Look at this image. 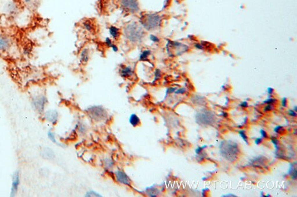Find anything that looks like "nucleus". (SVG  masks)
Returning a JSON list of instances; mask_svg holds the SVG:
<instances>
[{"label":"nucleus","mask_w":297,"mask_h":197,"mask_svg":"<svg viewBox=\"0 0 297 197\" xmlns=\"http://www.w3.org/2000/svg\"><path fill=\"white\" fill-rule=\"evenodd\" d=\"M196 118L197 123L203 125H212L215 120L213 113L204 110L197 113Z\"/></svg>","instance_id":"nucleus-4"},{"label":"nucleus","mask_w":297,"mask_h":197,"mask_svg":"<svg viewBox=\"0 0 297 197\" xmlns=\"http://www.w3.org/2000/svg\"><path fill=\"white\" fill-rule=\"evenodd\" d=\"M151 55V51L148 49L143 51L139 56V60L141 61H148V57Z\"/></svg>","instance_id":"nucleus-20"},{"label":"nucleus","mask_w":297,"mask_h":197,"mask_svg":"<svg viewBox=\"0 0 297 197\" xmlns=\"http://www.w3.org/2000/svg\"><path fill=\"white\" fill-rule=\"evenodd\" d=\"M261 197H265V195L263 193V192H261Z\"/></svg>","instance_id":"nucleus-43"},{"label":"nucleus","mask_w":297,"mask_h":197,"mask_svg":"<svg viewBox=\"0 0 297 197\" xmlns=\"http://www.w3.org/2000/svg\"><path fill=\"white\" fill-rule=\"evenodd\" d=\"M91 116L95 119H102L106 116V113L104 109L100 107L94 106L89 109L88 111Z\"/></svg>","instance_id":"nucleus-9"},{"label":"nucleus","mask_w":297,"mask_h":197,"mask_svg":"<svg viewBox=\"0 0 297 197\" xmlns=\"http://www.w3.org/2000/svg\"><path fill=\"white\" fill-rule=\"evenodd\" d=\"M176 88H169V89H168V91H169V93H173L175 91Z\"/></svg>","instance_id":"nucleus-41"},{"label":"nucleus","mask_w":297,"mask_h":197,"mask_svg":"<svg viewBox=\"0 0 297 197\" xmlns=\"http://www.w3.org/2000/svg\"><path fill=\"white\" fill-rule=\"evenodd\" d=\"M262 138H260V137L257 138V139H255V143L257 145H259L261 142H262Z\"/></svg>","instance_id":"nucleus-37"},{"label":"nucleus","mask_w":297,"mask_h":197,"mask_svg":"<svg viewBox=\"0 0 297 197\" xmlns=\"http://www.w3.org/2000/svg\"><path fill=\"white\" fill-rule=\"evenodd\" d=\"M23 4L28 9H34L37 8L39 0H23Z\"/></svg>","instance_id":"nucleus-16"},{"label":"nucleus","mask_w":297,"mask_h":197,"mask_svg":"<svg viewBox=\"0 0 297 197\" xmlns=\"http://www.w3.org/2000/svg\"><path fill=\"white\" fill-rule=\"evenodd\" d=\"M186 92V89L185 88H181L178 89V91H177L175 92V93L177 94H179V93H181V94H183Z\"/></svg>","instance_id":"nucleus-33"},{"label":"nucleus","mask_w":297,"mask_h":197,"mask_svg":"<svg viewBox=\"0 0 297 197\" xmlns=\"http://www.w3.org/2000/svg\"><path fill=\"white\" fill-rule=\"evenodd\" d=\"M240 106L242 107H244V108H245V107H247V106H248V103H247V101H244V102L241 103V104H240Z\"/></svg>","instance_id":"nucleus-38"},{"label":"nucleus","mask_w":297,"mask_h":197,"mask_svg":"<svg viewBox=\"0 0 297 197\" xmlns=\"http://www.w3.org/2000/svg\"><path fill=\"white\" fill-rule=\"evenodd\" d=\"M273 92H274V89H273L272 88L269 87V88H268V92L269 95H272V94L273 93Z\"/></svg>","instance_id":"nucleus-39"},{"label":"nucleus","mask_w":297,"mask_h":197,"mask_svg":"<svg viewBox=\"0 0 297 197\" xmlns=\"http://www.w3.org/2000/svg\"><path fill=\"white\" fill-rule=\"evenodd\" d=\"M194 101H193V103H195L196 104H201V103H203L204 101V99L203 97L199 96H194Z\"/></svg>","instance_id":"nucleus-22"},{"label":"nucleus","mask_w":297,"mask_h":197,"mask_svg":"<svg viewBox=\"0 0 297 197\" xmlns=\"http://www.w3.org/2000/svg\"><path fill=\"white\" fill-rule=\"evenodd\" d=\"M297 106H295V107H294V111H295V112H297Z\"/></svg>","instance_id":"nucleus-44"},{"label":"nucleus","mask_w":297,"mask_h":197,"mask_svg":"<svg viewBox=\"0 0 297 197\" xmlns=\"http://www.w3.org/2000/svg\"><path fill=\"white\" fill-rule=\"evenodd\" d=\"M282 128H283V127H282L281 126H276V127L274 128V131L275 132L279 133V131H280Z\"/></svg>","instance_id":"nucleus-36"},{"label":"nucleus","mask_w":297,"mask_h":197,"mask_svg":"<svg viewBox=\"0 0 297 197\" xmlns=\"http://www.w3.org/2000/svg\"><path fill=\"white\" fill-rule=\"evenodd\" d=\"M150 40L153 42H155V43H158V42H160L159 38L158 37H157L156 36H155V35H153V34L150 35Z\"/></svg>","instance_id":"nucleus-26"},{"label":"nucleus","mask_w":297,"mask_h":197,"mask_svg":"<svg viewBox=\"0 0 297 197\" xmlns=\"http://www.w3.org/2000/svg\"><path fill=\"white\" fill-rule=\"evenodd\" d=\"M287 98L286 97H284L282 100V106L283 107H285L287 106Z\"/></svg>","instance_id":"nucleus-34"},{"label":"nucleus","mask_w":297,"mask_h":197,"mask_svg":"<svg viewBox=\"0 0 297 197\" xmlns=\"http://www.w3.org/2000/svg\"><path fill=\"white\" fill-rule=\"evenodd\" d=\"M41 156L43 157V158L47 159V160H52L55 157L54 153L53 152V151L49 148L43 149L41 153Z\"/></svg>","instance_id":"nucleus-17"},{"label":"nucleus","mask_w":297,"mask_h":197,"mask_svg":"<svg viewBox=\"0 0 297 197\" xmlns=\"http://www.w3.org/2000/svg\"><path fill=\"white\" fill-rule=\"evenodd\" d=\"M239 134L241 136V137L243 138V139L245 141V143L248 145L249 144V142H248V139H247V137L246 136V134H245V131H243L241 130L240 131H239Z\"/></svg>","instance_id":"nucleus-24"},{"label":"nucleus","mask_w":297,"mask_h":197,"mask_svg":"<svg viewBox=\"0 0 297 197\" xmlns=\"http://www.w3.org/2000/svg\"><path fill=\"white\" fill-rule=\"evenodd\" d=\"M48 138L50 139V140L52 141V142L53 143H56V139H55V134L51 132V131H49L48 133Z\"/></svg>","instance_id":"nucleus-25"},{"label":"nucleus","mask_w":297,"mask_h":197,"mask_svg":"<svg viewBox=\"0 0 297 197\" xmlns=\"http://www.w3.org/2000/svg\"><path fill=\"white\" fill-rule=\"evenodd\" d=\"M47 99L44 95H38L33 98L32 105L38 113H43L44 110Z\"/></svg>","instance_id":"nucleus-6"},{"label":"nucleus","mask_w":297,"mask_h":197,"mask_svg":"<svg viewBox=\"0 0 297 197\" xmlns=\"http://www.w3.org/2000/svg\"><path fill=\"white\" fill-rule=\"evenodd\" d=\"M124 34L126 38L133 44L141 42L145 36L144 28L141 24H138L135 22L125 26L124 28Z\"/></svg>","instance_id":"nucleus-1"},{"label":"nucleus","mask_w":297,"mask_h":197,"mask_svg":"<svg viewBox=\"0 0 297 197\" xmlns=\"http://www.w3.org/2000/svg\"><path fill=\"white\" fill-rule=\"evenodd\" d=\"M276 100L275 99H272V98H270V99H268V100L266 101H264V103H266V104H268V105H270V104H272L273 103L276 102Z\"/></svg>","instance_id":"nucleus-28"},{"label":"nucleus","mask_w":297,"mask_h":197,"mask_svg":"<svg viewBox=\"0 0 297 197\" xmlns=\"http://www.w3.org/2000/svg\"><path fill=\"white\" fill-rule=\"evenodd\" d=\"M129 121L130 124L133 126H137L141 124V120L135 114H133L130 116Z\"/></svg>","instance_id":"nucleus-19"},{"label":"nucleus","mask_w":297,"mask_h":197,"mask_svg":"<svg viewBox=\"0 0 297 197\" xmlns=\"http://www.w3.org/2000/svg\"><path fill=\"white\" fill-rule=\"evenodd\" d=\"M0 52H1V51H0Z\"/></svg>","instance_id":"nucleus-45"},{"label":"nucleus","mask_w":297,"mask_h":197,"mask_svg":"<svg viewBox=\"0 0 297 197\" xmlns=\"http://www.w3.org/2000/svg\"><path fill=\"white\" fill-rule=\"evenodd\" d=\"M271 140H272V141L273 145H275V147H276V149L278 150V148H277V145H278V143H279V141H278V140H277V139H276V138H275V137H271Z\"/></svg>","instance_id":"nucleus-29"},{"label":"nucleus","mask_w":297,"mask_h":197,"mask_svg":"<svg viewBox=\"0 0 297 197\" xmlns=\"http://www.w3.org/2000/svg\"><path fill=\"white\" fill-rule=\"evenodd\" d=\"M11 46V41L8 36L0 34V51L7 52Z\"/></svg>","instance_id":"nucleus-10"},{"label":"nucleus","mask_w":297,"mask_h":197,"mask_svg":"<svg viewBox=\"0 0 297 197\" xmlns=\"http://www.w3.org/2000/svg\"><path fill=\"white\" fill-rule=\"evenodd\" d=\"M219 148L222 155L228 161L234 162L237 160L240 150L236 143L231 140L223 141Z\"/></svg>","instance_id":"nucleus-2"},{"label":"nucleus","mask_w":297,"mask_h":197,"mask_svg":"<svg viewBox=\"0 0 297 197\" xmlns=\"http://www.w3.org/2000/svg\"><path fill=\"white\" fill-rule=\"evenodd\" d=\"M296 163H294L293 164H292V166L290 167L289 170V173L290 176L291 178L293 179V180H296L297 178V169H296V166H294V165Z\"/></svg>","instance_id":"nucleus-21"},{"label":"nucleus","mask_w":297,"mask_h":197,"mask_svg":"<svg viewBox=\"0 0 297 197\" xmlns=\"http://www.w3.org/2000/svg\"><path fill=\"white\" fill-rule=\"evenodd\" d=\"M222 197H237V196H236V195H233V194H227V195H222Z\"/></svg>","instance_id":"nucleus-40"},{"label":"nucleus","mask_w":297,"mask_h":197,"mask_svg":"<svg viewBox=\"0 0 297 197\" xmlns=\"http://www.w3.org/2000/svg\"><path fill=\"white\" fill-rule=\"evenodd\" d=\"M45 118L47 121L55 124L58 118V113L55 110H49L45 113Z\"/></svg>","instance_id":"nucleus-12"},{"label":"nucleus","mask_w":297,"mask_h":197,"mask_svg":"<svg viewBox=\"0 0 297 197\" xmlns=\"http://www.w3.org/2000/svg\"><path fill=\"white\" fill-rule=\"evenodd\" d=\"M105 43L106 45L108 47V48H112L113 46L114 45V44L112 40L108 38V37H107L106 39H105Z\"/></svg>","instance_id":"nucleus-23"},{"label":"nucleus","mask_w":297,"mask_h":197,"mask_svg":"<svg viewBox=\"0 0 297 197\" xmlns=\"http://www.w3.org/2000/svg\"><path fill=\"white\" fill-rule=\"evenodd\" d=\"M19 8L15 2L9 1L4 6V11L9 16H15L19 12Z\"/></svg>","instance_id":"nucleus-7"},{"label":"nucleus","mask_w":297,"mask_h":197,"mask_svg":"<svg viewBox=\"0 0 297 197\" xmlns=\"http://www.w3.org/2000/svg\"><path fill=\"white\" fill-rule=\"evenodd\" d=\"M19 184H20L19 172L18 171H16V172H15V173H13V177H12L11 196H12V197L15 196L16 193H18Z\"/></svg>","instance_id":"nucleus-8"},{"label":"nucleus","mask_w":297,"mask_h":197,"mask_svg":"<svg viewBox=\"0 0 297 197\" xmlns=\"http://www.w3.org/2000/svg\"><path fill=\"white\" fill-rule=\"evenodd\" d=\"M120 73L121 76L124 78H129L130 76H133V68L130 66H125L121 69Z\"/></svg>","instance_id":"nucleus-15"},{"label":"nucleus","mask_w":297,"mask_h":197,"mask_svg":"<svg viewBox=\"0 0 297 197\" xmlns=\"http://www.w3.org/2000/svg\"><path fill=\"white\" fill-rule=\"evenodd\" d=\"M289 116H292V117H296L297 116V113L296 112H295L294 110H289Z\"/></svg>","instance_id":"nucleus-32"},{"label":"nucleus","mask_w":297,"mask_h":197,"mask_svg":"<svg viewBox=\"0 0 297 197\" xmlns=\"http://www.w3.org/2000/svg\"><path fill=\"white\" fill-rule=\"evenodd\" d=\"M85 196H87V197H92V196H93V197H100V195L99 194L95 193L93 191H89L88 193L87 194V195Z\"/></svg>","instance_id":"nucleus-27"},{"label":"nucleus","mask_w":297,"mask_h":197,"mask_svg":"<svg viewBox=\"0 0 297 197\" xmlns=\"http://www.w3.org/2000/svg\"><path fill=\"white\" fill-rule=\"evenodd\" d=\"M120 3L123 10L130 13H136L140 10L138 0H120Z\"/></svg>","instance_id":"nucleus-5"},{"label":"nucleus","mask_w":297,"mask_h":197,"mask_svg":"<svg viewBox=\"0 0 297 197\" xmlns=\"http://www.w3.org/2000/svg\"><path fill=\"white\" fill-rule=\"evenodd\" d=\"M205 147H207V145H204V146H203V147H200L197 148V149L196 150V153H197V154H200L201 151H202V150L204 149V148H205Z\"/></svg>","instance_id":"nucleus-31"},{"label":"nucleus","mask_w":297,"mask_h":197,"mask_svg":"<svg viewBox=\"0 0 297 197\" xmlns=\"http://www.w3.org/2000/svg\"><path fill=\"white\" fill-rule=\"evenodd\" d=\"M108 32L110 33V35L114 40H117L118 39V38H120L121 34L120 29L117 28L116 26H110L108 28Z\"/></svg>","instance_id":"nucleus-14"},{"label":"nucleus","mask_w":297,"mask_h":197,"mask_svg":"<svg viewBox=\"0 0 297 197\" xmlns=\"http://www.w3.org/2000/svg\"><path fill=\"white\" fill-rule=\"evenodd\" d=\"M195 47L198 49H203V47L201 45L199 44H197L195 45Z\"/></svg>","instance_id":"nucleus-42"},{"label":"nucleus","mask_w":297,"mask_h":197,"mask_svg":"<svg viewBox=\"0 0 297 197\" xmlns=\"http://www.w3.org/2000/svg\"><path fill=\"white\" fill-rule=\"evenodd\" d=\"M260 133H261V135L263 137H265V138L267 137V133L264 130H262V129L260 130Z\"/></svg>","instance_id":"nucleus-35"},{"label":"nucleus","mask_w":297,"mask_h":197,"mask_svg":"<svg viewBox=\"0 0 297 197\" xmlns=\"http://www.w3.org/2000/svg\"><path fill=\"white\" fill-rule=\"evenodd\" d=\"M162 23L161 16L155 13H146L141 16L140 24L147 31H154L160 27Z\"/></svg>","instance_id":"nucleus-3"},{"label":"nucleus","mask_w":297,"mask_h":197,"mask_svg":"<svg viewBox=\"0 0 297 197\" xmlns=\"http://www.w3.org/2000/svg\"><path fill=\"white\" fill-rule=\"evenodd\" d=\"M273 106L272 105H268V106H266L264 109V111H269L270 110H272L273 109Z\"/></svg>","instance_id":"nucleus-30"},{"label":"nucleus","mask_w":297,"mask_h":197,"mask_svg":"<svg viewBox=\"0 0 297 197\" xmlns=\"http://www.w3.org/2000/svg\"><path fill=\"white\" fill-rule=\"evenodd\" d=\"M90 53L88 48H85L81 51L80 54V59L83 64H86L89 60Z\"/></svg>","instance_id":"nucleus-13"},{"label":"nucleus","mask_w":297,"mask_h":197,"mask_svg":"<svg viewBox=\"0 0 297 197\" xmlns=\"http://www.w3.org/2000/svg\"><path fill=\"white\" fill-rule=\"evenodd\" d=\"M116 177L117 180L121 184L125 185H131V180L124 172L121 170L117 171L116 172Z\"/></svg>","instance_id":"nucleus-11"},{"label":"nucleus","mask_w":297,"mask_h":197,"mask_svg":"<svg viewBox=\"0 0 297 197\" xmlns=\"http://www.w3.org/2000/svg\"><path fill=\"white\" fill-rule=\"evenodd\" d=\"M84 28L88 32H93L95 30V26L92 20H85L83 23Z\"/></svg>","instance_id":"nucleus-18"}]
</instances>
